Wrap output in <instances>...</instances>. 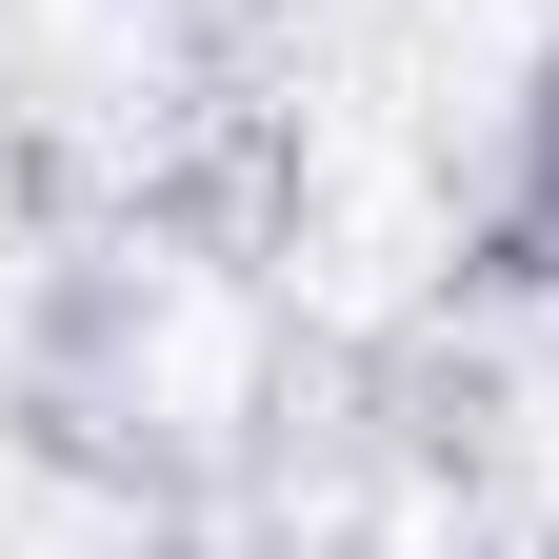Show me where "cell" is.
Here are the masks:
<instances>
[{"instance_id": "1", "label": "cell", "mask_w": 559, "mask_h": 559, "mask_svg": "<svg viewBox=\"0 0 559 559\" xmlns=\"http://www.w3.org/2000/svg\"><path fill=\"white\" fill-rule=\"evenodd\" d=\"M500 260H520V280H559V60L520 81V180H500Z\"/></svg>"}]
</instances>
